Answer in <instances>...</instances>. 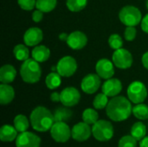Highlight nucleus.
<instances>
[{"label": "nucleus", "instance_id": "obj_35", "mask_svg": "<svg viewBox=\"0 0 148 147\" xmlns=\"http://www.w3.org/2000/svg\"><path fill=\"white\" fill-rule=\"evenodd\" d=\"M137 35V29L134 26H127L124 31V37L127 41L132 42L135 39Z\"/></svg>", "mask_w": 148, "mask_h": 147}, {"label": "nucleus", "instance_id": "obj_34", "mask_svg": "<svg viewBox=\"0 0 148 147\" xmlns=\"http://www.w3.org/2000/svg\"><path fill=\"white\" fill-rule=\"evenodd\" d=\"M17 3L23 10H32L36 4V0H17Z\"/></svg>", "mask_w": 148, "mask_h": 147}, {"label": "nucleus", "instance_id": "obj_29", "mask_svg": "<svg viewBox=\"0 0 148 147\" xmlns=\"http://www.w3.org/2000/svg\"><path fill=\"white\" fill-rule=\"evenodd\" d=\"M99 114L94 108H87L82 113V120L88 125H94L99 120Z\"/></svg>", "mask_w": 148, "mask_h": 147}, {"label": "nucleus", "instance_id": "obj_18", "mask_svg": "<svg viewBox=\"0 0 148 147\" xmlns=\"http://www.w3.org/2000/svg\"><path fill=\"white\" fill-rule=\"evenodd\" d=\"M16 76V70L14 66L5 64L0 68V81L3 84H10L14 81Z\"/></svg>", "mask_w": 148, "mask_h": 147}, {"label": "nucleus", "instance_id": "obj_4", "mask_svg": "<svg viewBox=\"0 0 148 147\" xmlns=\"http://www.w3.org/2000/svg\"><path fill=\"white\" fill-rule=\"evenodd\" d=\"M114 131L111 122L100 120L95 123L92 126V134L94 138L101 142H106L110 140L114 136Z\"/></svg>", "mask_w": 148, "mask_h": 147}, {"label": "nucleus", "instance_id": "obj_7", "mask_svg": "<svg viewBox=\"0 0 148 147\" xmlns=\"http://www.w3.org/2000/svg\"><path fill=\"white\" fill-rule=\"evenodd\" d=\"M56 70L62 77H71L77 70L76 60L70 55L61 58L57 62Z\"/></svg>", "mask_w": 148, "mask_h": 147}, {"label": "nucleus", "instance_id": "obj_10", "mask_svg": "<svg viewBox=\"0 0 148 147\" xmlns=\"http://www.w3.org/2000/svg\"><path fill=\"white\" fill-rule=\"evenodd\" d=\"M61 101L63 106L72 107L77 105L81 100V94L74 87L65 88L61 93Z\"/></svg>", "mask_w": 148, "mask_h": 147}, {"label": "nucleus", "instance_id": "obj_42", "mask_svg": "<svg viewBox=\"0 0 148 147\" xmlns=\"http://www.w3.org/2000/svg\"><path fill=\"white\" fill-rule=\"evenodd\" d=\"M146 6H147V9L148 10V0H147V2H146Z\"/></svg>", "mask_w": 148, "mask_h": 147}, {"label": "nucleus", "instance_id": "obj_37", "mask_svg": "<svg viewBox=\"0 0 148 147\" xmlns=\"http://www.w3.org/2000/svg\"><path fill=\"white\" fill-rule=\"evenodd\" d=\"M140 25H141L142 30L148 34V13L142 18L141 23H140Z\"/></svg>", "mask_w": 148, "mask_h": 147}, {"label": "nucleus", "instance_id": "obj_25", "mask_svg": "<svg viewBox=\"0 0 148 147\" xmlns=\"http://www.w3.org/2000/svg\"><path fill=\"white\" fill-rule=\"evenodd\" d=\"M13 55L16 60L24 62L29 58V50L26 44H17L13 49Z\"/></svg>", "mask_w": 148, "mask_h": 147}, {"label": "nucleus", "instance_id": "obj_12", "mask_svg": "<svg viewBox=\"0 0 148 147\" xmlns=\"http://www.w3.org/2000/svg\"><path fill=\"white\" fill-rule=\"evenodd\" d=\"M41 139L31 132L20 133L16 139V147H40Z\"/></svg>", "mask_w": 148, "mask_h": 147}, {"label": "nucleus", "instance_id": "obj_22", "mask_svg": "<svg viewBox=\"0 0 148 147\" xmlns=\"http://www.w3.org/2000/svg\"><path fill=\"white\" fill-rule=\"evenodd\" d=\"M54 118L56 122H66L73 116V112L68 107H59L54 112Z\"/></svg>", "mask_w": 148, "mask_h": 147}, {"label": "nucleus", "instance_id": "obj_8", "mask_svg": "<svg viewBox=\"0 0 148 147\" xmlns=\"http://www.w3.org/2000/svg\"><path fill=\"white\" fill-rule=\"evenodd\" d=\"M112 62H114V66L120 69H127L133 65V55L132 54L126 49H119L114 50Z\"/></svg>", "mask_w": 148, "mask_h": 147}, {"label": "nucleus", "instance_id": "obj_36", "mask_svg": "<svg viewBox=\"0 0 148 147\" xmlns=\"http://www.w3.org/2000/svg\"><path fill=\"white\" fill-rule=\"evenodd\" d=\"M43 18V12L41 11L40 10L36 9V10L33 11L32 13V20L35 23H40Z\"/></svg>", "mask_w": 148, "mask_h": 147}, {"label": "nucleus", "instance_id": "obj_9", "mask_svg": "<svg viewBox=\"0 0 148 147\" xmlns=\"http://www.w3.org/2000/svg\"><path fill=\"white\" fill-rule=\"evenodd\" d=\"M50 135L57 143H65L72 137L71 129L66 122H55L50 129Z\"/></svg>", "mask_w": 148, "mask_h": 147}, {"label": "nucleus", "instance_id": "obj_11", "mask_svg": "<svg viewBox=\"0 0 148 147\" xmlns=\"http://www.w3.org/2000/svg\"><path fill=\"white\" fill-rule=\"evenodd\" d=\"M101 78L97 74L87 75L82 81V83H81L82 90L88 94H95L101 87Z\"/></svg>", "mask_w": 148, "mask_h": 147}, {"label": "nucleus", "instance_id": "obj_41", "mask_svg": "<svg viewBox=\"0 0 148 147\" xmlns=\"http://www.w3.org/2000/svg\"><path fill=\"white\" fill-rule=\"evenodd\" d=\"M68 37H69V35H68V34H66V33H61V34L59 35V39H60L61 41L67 42Z\"/></svg>", "mask_w": 148, "mask_h": 147}, {"label": "nucleus", "instance_id": "obj_17", "mask_svg": "<svg viewBox=\"0 0 148 147\" xmlns=\"http://www.w3.org/2000/svg\"><path fill=\"white\" fill-rule=\"evenodd\" d=\"M102 93H104L108 97H115L117 96L122 90V83L119 79L110 78L106 80V81L102 84L101 87Z\"/></svg>", "mask_w": 148, "mask_h": 147}, {"label": "nucleus", "instance_id": "obj_31", "mask_svg": "<svg viewBox=\"0 0 148 147\" xmlns=\"http://www.w3.org/2000/svg\"><path fill=\"white\" fill-rule=\"evenodd\" d=\"M108 102H109L108 96L106 95L104 93H100L95 97V99L93 101V106L95 109L101 110V109H104L107 107Z\"/></svg>", "mask_w": 148, "mask_h": 147}, {"label": "nucleus", "instance_id": "obj_23", "mask_svg": "<svg viewBox=\"0 0 148 147\" xmlns=\"http://www.w3.org/2000/svg\"><path fill=\"white\" fill-rule=\"evenodd\" d=\"M147 134V126L142 122H136L131 128V135L137 140H142Z\"/></svg>", "mask_w": 148, "mask_h": 147}, {"label": "nucleus", "instance_id": "obj_1", "mask_svg": "<svg viewBox=\"0 0 148 147\" xmlns=\"http://www.w3.org/2000/svg\"><path fill=\"white\" fill-rule=\"evenodd\" d=\"M106 113L108 117L113 121H124L127 120L133 113L131 101L124 96L117 95L113 97L106 107Z\"/></svg>", "mask_w": 148, "mask_h": 147}, {"label": "nucleus", "instance_id": "obj_13", "mask_svg": "<svg viewBox=\"0 0 148 147\" xmlns=\"http://www.w3.org/2000/svg\"><path fill=\"white\" fill-rule=\"evenodd\" d=\"M92 134V128L90 125L87 124L86 122H79L73 126L71 129V136L72 138L78 141L83 142L88 140Z\"/></svg>", "mask_w": 148, "mask_h": 147}, {"label": "nucleus", "instance_id": "obj_38", "mask_svg": "<svg viewBox=\"0 0 148 147\" xmlns=\"http://www.w3.org/2000/svg\"><path fill=\"white\" fill-rule=\"evenodd\" d=\"M50 100L53 102H59L61 101V94L57 92H53L50 95Z\"/></svg>", "mask_w": 148, "mask_h": 147}, {"label": "nucleus", "instance_id": "obj_26", "mask_svg": "<svg viewBox=\"0 0 148 147\" xmlns=\"http://www.w3.org/2000/svg\"><path fill=\"white\" fill-rule=\"evenodd\" d=\"M14 126L17 130L18 133H23L26 132L29 129V122L28 118L23 114H18L14 119Z\"/></svg>", "mask_w": 148, "mask_h": 147}, {"label": "nucleus", "instance_id": "obj_2", "mask_svg": "<svg viewBox=\"0 0 148 147\" xmlns=\"http://www.w3.org/2000/svg\"><path fill=\"white\" fill-rule=\"evenodd\" d=\"M30 124L35 131L45 133L51 129L54 125V114L45 107L39 106L33 109L29 116Z\"/></svg>", "mask_w": 148, "mask_h": 147}, {"label": "nucleus", "instance_id": "obj_39", "mask_svg": "<svg viewBox=\"0 0 148 147\" xmlns=\"http://www.w3.org/2000/svg\"><path fill=\"white\" fill-rule=\"evenodd\" d=\"M141 62H142V64H143L144 68L148 70V51L143 54L142 58H141Z\"/></svg>", "mask_w": 148, "mask_h": 147}, {"label": "nucleus", "instance_id": "obj_32", "mask_svg": "<svg viewBox=\"0 0 148 147\" xmlns=\"http://www.w3.org/2000/svg\"><path fill=\"white\" fill-rule=\"evenodd\" d=\"M108 45L114 50L121 49L123 46V40L119 34H112L108 38Z\"/></svg>", "mask_w": 148, "mask_h": 147}, {"label": "nucleus", "instance_id": "obj_16", "mask_svg": "<svg viewBox=\"0 0 148 147\" xmlns=\"http://www.w3.org/2000/svg\"><path fill=\"white\" fill-rule=\"evenodd\" d=\"M43 39V32L40 28L31 27L28 29L23 35V42L29 47L38 45Z\"/></svg>", "mask_w": 148, "mask_h": 147}, {"label": "nucleus", "instance_id": "obj_14", "mask_svg": "<svg viewBox=\"0 0 148 147\" xmlns=\"http://www.w3.org/2000/svg\"><path fill=\"white\" fill-rule=\"evenodd\" d=\"M114 62L108 59L103 58L99 60L95 65L96 74L104 80L110 79L114 75Z\"/></svg>", "mask_w": 148, "mask_h": 147}, {"label": "nucleus", "instance_id": "obj_24", "mask_svg": "<svg viewBox=\"0 0 148 147\" xmlns=\"http://www.w3.org/2000/svg\"><path fill=\"white\" fill-rule=\"evenodd\" d=\"M62 83V76L56 72H51L49 73L45 79V84L47 88L50 90L56 89L61 86Z\"/></svg>", "mask_w": 148, "mask_h": 147}, {"label": "nucleus", "instance_id": "obj_3", "mask_svg": "<svg viewBox=\"0 0 148 147\" xmlns=\"http://www.w3.org/2000/svg\"><path fill=\"white\" fill-rule=\"evenodd\" d=\"M39 63L40 62L33 58H29L22 63L20 67V75L24 82L35 84L40 81L42 68Z\"/></svg>", "mask_w": 148, "mask_h": 147}, {"label": "nucleus", "instance_id": "obj_15", "mask_svg": "<svg viewBox=\"0 0 148 147\" xmlns=\"http://www.w3.org/2000/svg\"><path fill=\"white\" fill-rule=\"evenodd\" d=\"M66 42L70 49L74 50H80L87 45L88 37L83 32L76 30L69 35Z\"/></svg>", "mask_w": 148, "mask_h": 147}, {"label": "nucleus", "instance_id": "obj_33", "mask_svg": "<svg viewBox=\"0 0 148 147\" xmlns=\"http://www.w3.org/2000/svg\"><path fill=\"white\" fill-rule=\"evenodd\" d=\"M118 147H137V140L132 135L123 136L118 143Z\"/></svg>", "mask_w": 148, "mask_h": 147}, {"label": "nucleus", "instance_id": "obj_21", "mask_svg": "<svg viewBox=\"0 0 148 147\" xmlns=\"http://www.w3.org/2000/svg\"><path fill=\"white\" fill-rule=\"evenodd\" d=\"M17 130L10 125H4L0 129V139L3 142H12L17 138Z\"/></svg>", "mask_w": 148, "mask_h": 147}, {"label": "nucleus", "instance_id": "obj_40", "mask_svg": "<svg viewBox=\"0 0 148 147\" xmlns=\"http://www.w3.org/2000/svg\"><path fill=\"white\" fill-rule=\"evenodd\" d=\"M140 147H148V136L145 137L142 140H140Z\"/></svg>", "mask_w": 148, "mask_h": 147}, {"label": "nucleus", "instance_id": "obj_6", "mask_svg": "<svg viewBox=\"0 0 148 147\" xmlns=\"http://www.w3.org/2000/svg\"><path fill=\"white\" fill-rule=\"evenodd\" d=\"M127 97L134 104L143 103L147 97V88L146 85L139 81H133L127 88Z\"/></svg>", "mask_w": 148, "mask_h": 147}, {"label": "nucleus", "instance_id": "obj_19", "mask_svg": "<svg viewBox=\"0 0 148 147\" xmlns=\"http://www.w3.org/2000/svg\"><path fill=\"white\" fill-rule=\"evenodd\" d=\"M15 98V90L9 84L2 83L0 85V104L8 105Z\"/></svg>", "mask_w": 148, "mask_h": 147}, {"label": "nucleus", "instance_id": "obj_27", "mask_svg": "<svg viewBox=\"0 0 148 147\" xmlns=\"http://www.w3.org/2000/svg\"><path fill=\"white\" fill-rule=\"evenodd\" d=\"M133 114L140 120H148V106L144 103L136 104L133 107Z\"/></svg>", "mask_w": 148, "mask_h": 147}, {"label": "nucleus", "instance_id": "obj_28", "mask_svg": "<svg viewBox=\"0 0 148 147\" xmlns=\"http://www.w3.org/2000/svg\"><path fill=\"white\" fill-rule=\"evenodd\" d=\"M57 4V0H36V8L42 11L43 13H48L52 11Z\"/></svg>", "mask_w": 148, "mask_h": 147}, {"label": "nucleus", "instance_id": "obj_20", "mask_svg": "<svg viewBox=\"0 0 148 147\" xmlns=\"http://www.w3.org/2000/svg\"><path fill=\"white\" fill-rule=\"evenodd\" d=\"M31 56L38 62H44L49 58L50 50L45 45H36L31 51Z\"/></svg>", "mask_w": 148, "mask_h": 147}, {"label": "nucleus", "instance_id": "obj_30", "mask_svg": "<svg viewBox=\"0 0 148 147\" xmlns=\"http://www.w3.org/2000/svg\"><path fill=\"white\" fill-rule=\"evenodd\" d=\"M88 0H66L67 8L72 12H79L86 8Z\"/></svg>", "mask_w": 148, "mask_h": 147}, {"label": "nucleus", "instance_id": "obj_5", "mask_svg": "<svg viewBox=\"0 0 148 147\" xmlns=\"http://www.w3.org/2000/svg\"><path fill=\"white\" fill-rule=\"evenodd\" d=\"M121 22L126 26H137L141 23L142 15L140 10L133 5H127L121 8L119 13Z\"/></svg>", "mask_w": 148, "mask_h": 147}]
</instances>
